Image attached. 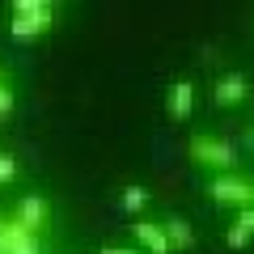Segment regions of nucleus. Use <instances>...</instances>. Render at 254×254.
<instances>
[{"label":"nucleus","mask_w":254,"mask_h":254,"mask_svg":"<svg viewBox=\"0 0 254 254\" xmlns=\"http://www.w3.org/2000/svg\"><path fill=\"white\" fill-rule=\"evenodd\" d=\"M13 106H17V93H13V85H0V123L13 115Z\"/></svg>","instance_id":"ddd939ff"},{"label":"nucleus","mask_w":254,"mask_h":254,"mask_svg":"<svg viewBox=\"0 0 254 254\" xmlns=\"http://www.w3.org/2000/svg\"><path fill=\"white\" fill-rule=\"evenodd\" d=\"M212 98H216V106H242V102L250 98V85H246V76L229 72V76H220V81H216Z\"/></svg>","instance_id":"0eeeda50"},{"label":"nucleus","mask_w":254,"mask_h":254,"mask_svg":"<svg viewBox=\"0 0 254 254\" xmlns=\"http://www.w3.org/2000/svg\"><path fill=\"white\" fill-rule=\"evenodd\" d=\"M246 144H250V148H254V127H250V131H246Z\"/></svg>","instance_id":"f3484780"},{"label":"nucleus","mask_w":254,"mask_h":254,"mask_svg":"<svg viewBox=\"0 0 254 254\" xmlns=\"http://www.w3.org/2000/svg\"><path fill=\"white\" fill-rule=\"evenodd\" d=\"M119 203H123V212H131V216H136V212H144V203H148V190L131 182V187H123V195H119Z\"/></svg>","instance_id":"9d476101"},{"label":"nucleus","mask_w":254,"mask_h":254,"mask_svg":"<svg viewBox=\"0 0 254 254\" xmlns=\"http://www.w3.org/2000/svg\"><path fill=\"white\" fill-rule=\"evenodd\" d=\"M237 220H242V225H250V229H254V208H246V212H237Z\"/></svg>","instance_id":"2eb2a0df"},{"label":"nucleus","mask_w":254,"mask_h":254,"mask_svg":"<svg viewBox=\"0 0 254 254\" xmlns=\"http://www.w3.org/2000/svg\"><path fill=\"white\" fill-rule=\"evenodd\" d=\"M0 254H43L38 233H30L17 216H0Z\"/></svg>","instance_id":"20e7f679"},{"label":"nucleus","mask_w":254,"mask_h":254,"mask_svg":"<svg viewBox=\"0 0 254 254\" xmlns=\"http://www.w3.org/2000/svg\"><path fill=\"white\" fill-rule=\"evenodd\" d=\"M165 110H170V119H190V110H195V85L190 81H174L170 98H165Z\"/></svg>","instance_id":"6e6552de"},{"label":"nucleus","mask_w":254,"mask_h":254,"mask_svg":"<svg viewBox=\"0 0 254 254\" xmlns=\"http://www.w3.org/2000/svg\"><path fill=\"white\" fill-rule=\"evenodd\" d=\"M250 233H254L250 225H242V220H233V225L225 229V242H229V250H242V246H250Z\"/></svg>","instance_id":"9b49d317"},{"label":"nucleus","mask_w":254,"mask_h":254,"mask_svg":"<svg viewBox=\"0 0 254 254\" xmlns=\"http://www.w3.org/2000/svg\"><path fill=\"white\" fill-rule=\"evenodd\" d=\"M13 216H17L30 233H43L47 220H51V203H47V195H26V199L17 203V212H13Z\"/></svg>","instance_id":"39448f33"},{"label":"nucleus","mask_w":254,"mask_h":254,"mask_svg":"<svg viewBox=\"0 0 254 254\" xmlns=\"http://www.w3.org/2000/svg\"><path fill=\"white\" fill-rule=\"evenodd\" d=\"M190 161L199 165V170H216V174H233V165H237V153H233V144L229 140H220V136H190Z\"/></svg>","instance_id":"f03ea898"},{"label":"nucleus","mask_w":254,"mask_h":254,"mask_svg":"<svg viewBox=\"0 0 254 254\" xmlns=\"http://www.w3.org/2000/svg\"><path fill=\"white\" fill-rule=\"evenodd\" d=\"M0 85H9V72H4V64H0Z\"/></svg>","instance_id":"dca6fc26"},{"label":"nucleus","mask_w":254,"mask_h":254,"mask_svg":"<svg viewBox=\"0 0 254 254\" xmlns=\"http://www.w3.org/2000/svg\"><path fill=\"white\" fill-rule=\"evenodd\" d=\"M9 182H17V157L0 153V187H9Z\"/></svg>","instance_id":"f8f14e48"},{"label":"nucleus","mask_w":254,"mask_h":254,"mask_svg":"<svg viewBox=\"0 0 254 254\" xmlns=\"http://www.w3.org/2000/svg\"><path fill=\"white\" fill-rule=\"evenodd\" d=\"M98 254H140V250H136V246H102Z\"/></svg>","instance_id":"4468645a"},{"label":"nucleus","mask_w":254,"mask_h":254,"mask_svg":"<svg viewBox=\"0 0 254 254\" xmlns=\"http://www.w3.org/2000/svg\"><path fill=\"white\" fill-rule=\"evenodd\" d=\"M208 195L216 203H225V208H254V178H246V174H216V178L208 182Z\"/></svg>","instance_id":"7ed1b4c3"},{"label":"nucleus","mask_w":254,"mask_h":254,"mask_svg":"<svg viewBox=\"0 0 254 254\" xmlns=\"http://www.w3.org/2000/svg\"><path fill=\"white\" fill-rule=\"evenodd\" d=\"M51 26H55V4H51V0H13V21H9V34L17 38V43L43 38Z\"/></svg>","instance_id":"f257e3e1"},{"label":"nucleus","mask_w":254,"mask_h":254,"mask_svg":"<svg viewBox=\"0 0 254 254\" xmlns=\"http://www.w3.org/2000/svg\"><path fill=\"white\" fill-rule=\"evenodd\" d=\"M131 237H136V246H140V250H148V254H170V237H165V225H153V220H136Z\"/></svg>","instance_id":"423d86ee"},{"label":"nucleus","mask_w":254,"mask_h":254,"mask_svg":"<svg viewBox=\"0 0 254 254\" xmlns=\"http://www.w3.org/2000/svg\"><path fill=\"white\" fill-rule=\"evenodd\" d=\"M165 237H170V250H190V246H195V233H190V225L182 216L165 220Z\"/></svg>","instance_id":"1a4fd4ad"}]
</instances>
